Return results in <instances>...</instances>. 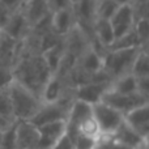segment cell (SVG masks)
I'll return each mask as SVG.
<instances>
[{
	"instance_id": "cell-4",
	"label": "cell",
	"mask_w": 149,
	"mask_h": 149,
	"mask_svg": "<svg viewBox=\"0 0 149 149\" xmlns=\"http://www.w3.org/2000/svg\"><path fill=\"white\" fill-rule=\"evenodd\" d=\"M92 114L100 127L101 135H113L123 123V114L102 101L92 105Z\"/></svg>"
},
{
	"instance_id": "cell-23",
	"label": "cell",
	"mask_w": 149,
	"mask_h": 149,
	"mask_svg": "<svg viewBox=\"0 0 149 149\" xmlns=\"http://www.w3.org/2000/svg\"><path fill=\"white\" fill-rule=\"evenodd\" d=\"M65 50H64V43H63V39L59 42V43H56L55 46H52L51 49L46 50L45 52H42V58L45 59V62H46L47 67L50 68V71H51V73L54 74L56 72L58 67H59L60 62H62L63 59V55H64Z\"/></svg>"
},
{
	"instance_id": "cell-25",
	"label": "cell",
	"mask_w": 149,
	"mask_h": 149,
	"mask_svg": "<svg viewBox=\"0 0 149 149\" xmlns=\"http://www.w3.org/2000/svg\"><path fill=\"white\" fill-rule=\"evenodd\" d=\"M76 135H81V136L93 140V141H95V140L100 137V135H101L100 127H98L95 119L93 118V115L88 116L86 119H84V120L79 124Z\"/></svg>"
},
{
	"instance_id": "cell-32",
	"label": "cell",
	"mask_w": 149,
	"mask_h": 149,
	"mask_svg": "<svg viewBox=\"0 0 149 149\" xmlns=\"http://www.w3.org/2000/svg\"><path fill=\"white\" fill-rule=\"evenodd\" d=\"M15 80L12 67H0V89H5Z\"/></svg>"
},
{
	"instance_id": "cell-31",
	"label": "cell",
	"mask_w": 149,
	"mask_h": 149,
	"mask_svg": "<svg viewBox=\"0 0 149 149\" xmlns=\"http://www.w3.org/2000/svg\"><path fill=\"white\" fill-rule=\"evenodd\" d=\"M0 115L13 118L12 106H10V98H9V93H8V88H5V89H0ZM13 119H15V118H13Z\"/></svg>"
},
{
	"instance_id": "cell-41",
	"label": "cell",
	"mask_w": 149,
	"mask_h": 149,
	"mask_svg": "<svg viewBox=\"0 0 149 149\" xmlns=\"http://www.w3.org/2000/svg\"><path fill=\"white\" fill-rule=\"evenodd\" d=\"M1 132H3V131H0V139H1Z\"/></svg>"
},
{
	"instance_id": "cell-34",
	"label": "cell",
	"mask_w": 149,
	"mask_h": 149,
	"mask_svg": "<svg viewBox=\"0 0 149 149\" xmlns=\"http://www.w3.org/2000/svg\"><path fill=\"white\" fill-rule=\"evenodd\" d=\"M74 147V141L72 137H70L67 134L63 137H60L56 143L54 144V147L51 149H73Z\"/></svg>"
},
{
	"instance_id": "cell-26",
	"label": "cell",
	"mask_w": 149,
	"mask_h": 149,
	"mask_svg": "<svg viewBox=\"0 0 149 149\" xmlns=\"http://www.w3.org/2000/svg\"><path fill=\"white\" fill-rule=\"evenodd\" d=\"M134 47H141V45H140V41L137 38L135 30L132 29L128 33L114 39V42L110 45L109 50H123V49H134Z\"/></svg>"
},
{
	"instance_id": "cell-28",
	"label": "cell",
	"mask_w": 149,
	"mask_h": 149,
	"mask_svg": "<svg viewBox=\"0 0 149 149\" xmlns=\"http://www.w3.org/2000/svg\"><path fill=\"white\" fill-rule=\"evenodd\" d=\"M92 149H131V148L116 141L113 137V135H100V137L93 144Z\"/></svg>"
},
{
	"instance_id": "cell-13",
	"label": "cell",
	"mask_w": 149,
	"mask_h": 149,
	"mask_svg": "<svg viewBox=\"0 0 149 149\" xmlns=\"http://www.w3.org/2000/svg\"><path fill=\"white\" fill-rule=\"evenodd\" d=\"M110 24L113 26L115 38L132 30L135 24V16L131 5H119L113 17L110 18Z\"/></svg>"
},
{
	"instance_id": "cell-22",
	"label": "cell",
	"mask_w": 149,
	"mask_h": 149,
	"mask_svg": "<svg viewBox=\"0 0 149 149\" xmlns=\"http://www.w3.org/2000/svg\"><path fill=\"white\" fill-rule=\"evenodd\" d=\"M110 89L119 94H135L137 92V79L131 72L124 73L113 80Z\"/></svg>"
},
{
	"instance_id": "cell-30",
	"label": "cell",
	"mask_w": 149,
	"mask_h": 149,
	"mask_svg": "<svg viewBox=\"0 0 149 149\" xmlns=\"http://www.w3.org/2000/svg\"><path fill=\"white\" fill-rule=\"evenodd\" d=\"M16 124L17 120L8 127L7 130L1 132V139H0V148L1 149H17V143H16Z\"/></svg>"
},
{
	"instance_id": "cell-40",
	"label": "cell",
	"mask_w": 149,
	"mask_h": 149,
	"mask_svg": "<svg viewBox=\"0 0 149 149\" xmlns=\"http://www.w3.org/2000/svg\"><path fill=\"white\" fill-rule=\"evenodd\" d=\"M70 1H71V3H72V4H73V3H74V1H76V0H70Z\"/></svg>"
},
{
	"instance_id": "cell-2",
	"label": "cell",
	"mask_w": 149,
	"mask_h": 149,
	"mask_svg": "<svg viewBox=\"0 0 149 149\" xmlns=\"http://www.w3.org/2000/svg\"><path fill=\"white\" fill-rule=\"evenodd\" d=\"M12 114L16 120H30L39 110L42 101L31 90L13 80L8 86Z\"/></svg>"
},
{
	"instance_id": "cell-7",
	"label": "cell",
	"mask_w": 149,
	"mask_h": 149,
	"mask_svg": "<svg viewBox=\"0 0 149 149\" xmlns=\"http://www.w3.org/2000/svg\"><path fill=\"white\" fill-rule=\"evenodd\" d=\"M71 106H67V105L60 103V102L42 103L39 110L37 111L36 115H34L29 122H31L33 124H36V126L38 127V126H42V124H45V123H49V122L65 120Z\"/></svg>"
},
{
	"instance_id": "cell-3",
	"label": "cell",
	"mask_w": 149,
	"mask_h": 149,
	"mask_svg": "<svg viewBox=\"0 0 149 149\" xmlns=\"http://www.w3.org/2000/svg\"><path fill=\"white\" fill-rule=\"evenodd\" d=\"M140 49L141 47L123 49V50H107L106 55L103 56L102 70L113 80L124 73L131 72L132 63H134Z\"/></svg>"
},
{
	"instance_id": "cell-6",
	"label": "cell",
	"mask_w": 149,
	"mask_h": 149,
	"mask_svg": "<svg viewBox=\"0 0 149 149\" xmlns=\"http://www.w3.org/2000/svg\"><path fill=\"white\" fill-rule=\"evenodd\" d=\"M101 101L105 102L106 105L111 106L115 110H118L123 115L126 113H128V111H131L132 109L139 107V106L145 105V103H149V98L144 97L140 93H135V94H119V93L113 92L110 88L102 95V100Z\"/></svg>"
},
{
	"instance_id": "cell-15",
	"label": "cell",
	"mask_w": 149,
	"mask_h": 149,
	"mask_svg": "<svg viewBox=\"0 0 149 149\" xmlns=\"http://www.w3.org/2000/svg\"><path fill=\"white\" fill-rule=\"evenodd\" d=\"M29 31H30V25L20 9L12 12L9 20L7 21L5 26L3 28V33L15 41L24 39L29 34Z\"/></svg>"
},
{
	"instance_id": "cell-17",
	"label": "cell",
	"mask_w": 149,
	"mask_h": 149,
	"mask_svg": "<svg viewBox=\"0 0 149 149\" xmlns=\"http://www.w3.org/2000/svg\"><path fill=\"white\" fill-rule=\"evenodd\" d=\"M76 25L72 7L51 13V29L55 34L64 37Z\"/></svg>"
},
{
	"instance_id": "cell-27",
	"label": "cell",
	"mask_w": 149,
	"mask_h": 149,
	"mask_svg": "<svg viewBox=\"0 0 149 149\" xmlns=\"http://www.w3.org/2000/svg\"><path fill=\"white\" fill-rule=\"evenodd\" d=\"M119 5L114 0H98L97 20H110Z\"/></svg>"
},
{
	"instance_id": "cell-10",
	"label": "cell",
	"mask_w": 149,
	"mask_h": 149,
	"mask_svg": "<svg viewBox=\"0 0 149 149\" xmlns=\"http://www.w3.org/2000/svg\"><path fill=\"white\" fill-rule=\"evenodd\" d=\"M63 43H64L65 52L74 56L76 59H79V58L90 47L89 37H88L77 25H74L73 28L63 37Z\"/></svg>"
},
{
	"instance_id": "cell-24",
	"label": "cell",
	"mask_w": 149,
	"mask_h": 149,
	"mask_svg": "<svg viewBox=\"0 0 149 149\" xmlns=\"http://www.w3.org/2000/svg\"><path fill=\"white\" fill-rule=\"evenodd\" d=\"M131 73L136 79L141 77H149V55L148 47H141L135 58L131 67Z\"/></svg>"
},
{
	"instance_id": "cell-9",
	"label": "cell",
	"mask_w": 149,
	"mask_h": 149,
	"mask_svg": "<svg viewBox=\"0 0 149 149\" xmlns=\"http://www.w3.org/2000/svg\"><path fill=\"white\" fill-rule=\"evenodd\" d=\"M123 120L144 139L149 137V103L132 109L123 115Z\"/></svg>"
},
{
	"instance_id": "cell-39",
	"label": "cell",
	"mask_w": 149,
	"mask_h": 149,
	"mask_svg": "<svg viewBox=\"0 0 149 149\" xmlns=\"http://www.w3.org/2000/svg\"><path fill=\"white\" fill-rule=\"evenodd\" d=\"M1 37H3V30L0 29V39H1Z\"/></svg>"
},
{
	"instance_id": "cell-18",
	"label": "cell",
	"mask_w": 149,
	"mask_h": 149,
	"mask_svg": "<svg viewBox=\"0 0 149 149\" xmlns=\"http://www.w3.org/2000/svg\"><path fill=\"white\" fill-rule=\"evenodd\" d=\"M113 137L116 141L120 143V144L126 145V147H128L131 149H136V148H139L140 145L148 143V139L141 137L136 131H134L130 126H127V124L124 123V120H123V123L119 126V128L113 134Z\"/></svg>"
},
{
	"instance_id": "cell-36",
	"label": "cell",
	"mask_w": 149,
	"mask_h": 149,
	"mask_svg": "<svg viewBox=\"0 0 149 149\" xmlns=\"http://www.w3.org/2000/svg\"><path fill=\"white\" fill-rule=\"evenodd\" d=\"M15 122H16V119H13V118L0 115V131H4V130H7L8 127H10L13 123H15Z\"/></svg>"
},
{
	"instance_id": "cell-5",
	"label": "cell",
	"mask_w": 149,
	"mask_h": 149,
	"mask_svg": "<svg viewBox=\"0 0 149 149\" xmlns=\"http://www.w3.org/2000/svg\"><path fill=\"white\" fill-rule=\"evenodd\" d=\"M98 0H76L72 4L76 25L90 38L93 37V26L97 20Z\"/></svg>"
},
{
	"instance_id": "cell-8",
	"label": "cell",
	"mask_w": 149,
	"mask_h": 149,
	"mask_svg": "<svg viewBox=\"0 0 149 149\" xmlns=\"http://www.w3.org/2000/svg\"><path fill=\"white\" fill-rule=\"evenodd\" d=\"M39 141L37 149H51L54 144L67 134L65 120L49 122L42 126H38Z\"/></svg>"
},
{
	"instance_id": "cell-21",
	"label": "cell",
	"mask_w": 149,
	"mask_h": 149,
	"mask_svg": "<svg viewBox=\"0 0 149 149\" xmlns=\"http://www.w3.org/2000/svg\"><path fill=\"white\" fill-rule=\"evenodd\" d=\"M93 37L109 50L110 45L115 39L110 20H95L94 26H93Z\"/></svg>"
},
{
	"instance_id": "cell-20",
	"label": "cell",
	"mask_w": 149,
	"mask_h": 149,
	"mask_svg": "<svg viewBox=\"0 0 149 149\" xmlns=\"http://www.w3.org/2000/svg\"><path fill=\"white\" fill-rule=\"evenodd\" d=\"M76 65L81 71H84L85 73L92 76L93 73L98 72V71H101L103 68V58L101 56V55H98L95 51H93L89 47V49L77 59Z\"/></svg>"
},
{
	"instance_id": "cell-19",
	"label": "cell",
	"mask_w": 149,
	"mask_h": 149,
	"mask_svg": "<svg viewBox=\"0 0 149 149\" xmlns=\"http://www.w3.org/2000/svg\"><path fill=\"white\" fill-rule=\"evenodd\" d=\"M17 52L18 41H15L3 33L0 39V67H13L17 60Z\"/></svg>"
},
{
	"instance_id": "cell-16",
	"label": "cell",
	"mask_w": 149,
	"mask_h": 149,
	"mask_svg": "<svg viewBox=\"0 0 149 149\" xmlns=\"http://www.w3.org/2000/svg\"><path fill=\"white\" fill-rule=\"evenodd\" d=\"M68 88L71 86H68L64 80L58 77L56 74H52L46 81L39 98H41L42 103H54L62 98V95L64 94Z\"/></svg>"
},
{
	"instance_id": "cell-1",
	"label": "cell",
	"mask_w": 149,
	"mask_h": 149,
	"mask_svg": "<svg viewBox=\"0 0 149 149\" xmlns=\"http://www.w3.org/2000/svg\"><path fill=\"white\" fill-rule=\"evenodd\" d=\"M13 77L39 97L46 81L52 76L41 54H22L12 67ZM41 100V98H39Z\"/></svg>"
},
{
	"instance_id": "cell-12",
	"label": "cell",
	"mask_w": 149,
	"mask_h": 149,
	"mask_svg": "<svg viewBox=\"0 0 149 149\" xmlns=\"http://www.w3.org/2000/svg\"><path fill=\"white\" fill-rule=\"evenodd\" d=\"M93 115L92 114V105L84 102L80 100H74L70 111H68L67 119H65V126H67V135L70 137L74 139L77 134V127L84 119L88 116Z\"/></svg>"
},
{
	"instance_id": "cell-38",
	"label": "cell",
	"mask_w": 149,
	"mask_h": 149,
	"mask_svg": "<svg viewBox=\"0 0 149 149\" xmlns=\"http://www.w3.org/2000/svg\"><path fill=\"white\" fill-rule=\"evenodd\" d=\"M136 149H148V143H145V144L140 145V147H139V148H136Z\"/></svg>"
},
{
	"instance_id": "cell-35",
	"label": "cell",
	"mask_w": 149,
	"mask_h": 149,
	"mask_svg": "<svg viewBox=\"0 0 149 149\" xmlns=\"http://www.w3.org/2000/svg\"><path fill=\"white\" fill-rule=\"evenodd\" d=\"M10 15H12V12H10L5 5H3L1 3H0V29H1V30H3V28L5 26L7 21L9 20Z\"/></svg>"
},
{
	"instance_id": "cell-29",
	"label": "cell",
	"mask_w": 149,
	"mask_h": 149,
	"mask_svg": "<svg viewBox=\"0 0 149 149\" xmlns=\"http://www.w3.org/2000/svg\"><path fill=\"white\" fill-rule=\"evenodd\" d=\"M134 30L140 41L141 47H148L149 41V20L147 18H139L134 24Z\"/></svg>"
},
{
	"instance_id": "cell-42",
	"label": "cell",
	"mask_w": 149,
	"mask_h": 149,
	"mask_svg": "<svg viewBox=\"0 0 149 149\" xmlns=\"http://www.w3.org/2000/svg\"><path fill=\"white\" fill-rule=\"evenodd\" d=\"M0 149H1V148H0Z\"/></svg>"
},
{
	"instance_id": "cell-11",
	"label": "cell",
	"mask_w": 149,
	"mask_h": 149,
	"mask_svg": "<svg viewBox=\"0 0 149 149\" xmlns=\"http://www.w3.org/2000/svg\"><path fill=\"white\" fill-rule=\"evenodd\" d=\"M38 141V127L29 120H17V124H16L17 149H37Z\"/></svg>"
},
{
	"instance_id": "cell-37",
	"label": "cell",
	"mask_w": 149,
	"mask_h": 149,
	"mask_svg": "<svg viewBox=\"0 0 149 149\" xmlns=\"http://www.w3.org/2000/svg\"><path fill=\"white\" fill-rule=\"evenodd\" d=\"M118 5H131L132 0H114Z\"/></svg>"
},
{
	"instance_id": "cell-14",
	"label": "cell",
	"mask_w": 149,
	"mask_h": 149,
	"mask_svg": "<svg viewBox=\"0 0 149 149\" xmlns=\"http://www.w3.org/2000/svg\"><path fill=\"white\" fill-rule=\"evenodd\" d=\"M111 82H86L74 88V98L94 105L102 100V95L110 88Z\"/></svg>"
},
{
	"instance_id": "cell-33",
	"label": "cell",
	"mask_w": 149,
	"mask_h": 149,
	"mask_svg": "<svg viewBox=\"0 0 149 149\" xmlns=\"http://www.w3.org/2000/svg\"><path fill=\"white\" fill-rule=\"evenodd\" d=\"M47 7H49L50 12H56V10L64 9V8L72 7V3L70 0H46Z\"/></svg>"
}]
</instances>
